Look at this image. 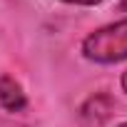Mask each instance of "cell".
I'll use <instances>...</instances> for the list:
<instances>
[{
    "label": "cell",
    "mask_w": 127,
    "mask_h": 127,
    "mask_svg": "<svg viewBox=\"0 0 127 127\" xmlns=\"http://www.w3.org/2000/svg\"><path fill=\"white\" fill-rule=\"evenodd\" d=\"M80 52L95 65H117L127 60V18L107 23L87 32L80 42Z\"/></svg>",
    "instance_id": "1"
},
{
    "label": "cell",
    "mask_w": 127,
    "mask_h": 127,
    "mask_svg": "<svg viewBox=\"0 0 127 127\" xmlns=\"http://www.w3.org/2000/svg\"><path fill=\"white\" fill-rule=\"evenodd\" d=\"M0 107L10 115H18L28 107V95H25L23 85L8 72L0 75Z\"/></svg>",
    "instance_id": "2"
},
{
    "label": "cell",
    "mask_w": 127,
    "mask_h": 127,
    "mask_svg": "<svg viewBox=\"0 0 127 127\" xmlns=\"http://www.w3.org/2000/svg\"><path fill=\"white\" fill-rule=\"evenodd\" d=\"M117 127H127V120H125V122H120V125H117Z\"/></svg>",
    "instance_id": "6"
},
{
    "label": "cell",
    "mask_w": 127,
    "mask_h": 127,
    "mask_svg": "<svg viewBox=\"0 0 127 127\" xmlns=\"http://www.w3.org/2000/svg\"><path fill=\"white\" fill-rule=\"evenodd\" d=\"M60 3H65V5H77V8H92V5L105 3V0H60Z\"/></svg>",
    "instance_id": "3"
},
{
    "label": "cell",
    "mask_w": 127,
    "mask_h": 127,
    "mask_svg": "<svg viewBox=\"0 0 127 127\" xmlns=\"http://www.w3.org/2000/svg\"><path fill=\"white\" fill-rule=\"evenodd\" d=\"M120 87H122V92L127 95V70L122 72V77H120Z\"/></svg>",
    "instance_id": "4"
},
{
    "label": "cell",
    "mask_w": 127,
    "mask_h": 127,
    "mask_svg": "<svg viewBox=\"0 0 127 127\" xmlns=\"http://www.w3.org/2000/svg\"><path fill=\"white\" fill-rule=\"evenodd\" d=\"M117 10H120V13H127V0H120V3H117Z\"/></svg>",
    "instance_id": "5"
}]
</instances>
